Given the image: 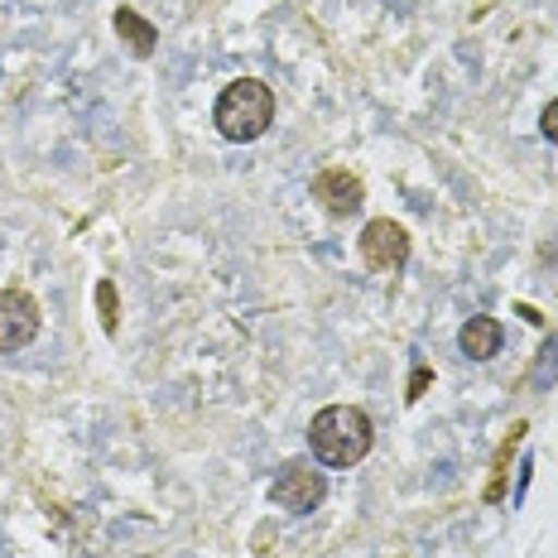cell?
<instances>
[{
  "instance_id": "7a4b0ae2",
  "label": "cell",
  "mask_w": 558,
  "mask_h": 558,
  "mask_svg": "<svg viewBox=\"0 0 558 558\" xmlns=\"http://www.w3.org/2000/svg\"><path fill=\"white\" fill-rule=\"evenodd\" d=\"M217 131H222L231 145H251L270 131L275 121V92L260 83V77H236L222 97H217V111H213Z\"/></svg>"
},
{
  "instance_id": "3957f363",
  "label": "cell",
  "mask_w": 558,
  "mask_h": 558,
  "mask_svg": "<svg viewBox=\"0 0 558 558\" xmlns=\"http://www.w3.org/2000/svg\"><path fill=\"white\" fill-rule=\"evenodd\" d=\"M362 260H366V270L400 275L404 265H410V236H404V227H395L390 217L366 222V231H362Z\"/></svg>"
},
{
  "instance_id": "8fae6325",
  "label": "cell",
  "mask_w": 558,
  "mask_h": 558,
  "mask_svg": "<svg viewBox=\"0 0 558 558\" xmlns=\"http://www.w3.org/2000/svg\"><path fill=\"white\" fill-rule=\"evenodd\" d=\"M539 131L558 145V101H549V107H544V116H539Z\"/></svg>"
},
{
  "instance_id": "6da1fadb",
  "label": "cell",
  "mask_w": 558,
  "mask_h": 558,
  "mask_svg": "<svg viewBox=\"0 0 558 558\" xmlns=\"http://www.w3.org/2000/svg\"><path fill=\"white\" fill-rule=\"evenodd\" d=\"M376 444V424L356 404H332L308 424V448L323 468H356Z\"/></svg>"
},
{
  "instance_id": "8992f818",
  "label": "cell",
  "mask_w": 558,
  "mask_h": 558,
  "mask_svg": "<svg viewBox=\"0 0 558 558\" xmlns=\"http://www.w3.org/2000/svg\"><path fill=\"white\" fill-rule=\"evenodd\" d=\"M313 197H318L332 217H352L356 207H362V179H356L352 169H323L318 179H313Z\"/></svg>"
},
{
  "instance_id": "52a82bcc",
  "label": "cell",
  "mask_w": 558,
  "mask_h": 558,
  "mask_svg": "<svg viewBox=\"0 0 558 558\" xmlns=\"http://www.w3.org/2000/svg\"><path fill=\"white\" fill-rule=\"evenodd\" d=\"M501 337H506V328L496 318H468L458 332V347L472 356V362H486V356L501 352Z\"/></svg>"
},
{
  "instance_id": "30bf717a",
  "label": "cell",
  "mask_w": 558,
  "mask_h": 558,
  "mask_svg": "<svg viewBox=\"0 0 558 558\" xmlns=\"http://www.w3.org/2000/svg\"><path fill=\"white\" fill-rule=\"evenodd\" d=\"M97 308H101V328H107V332L121 328V304H116V284H111V279H101V284H97Z\"/></svg>"
},
{
  "instance_id": "7c38bea8",
  "label": "cell",
  "mask_w": 558,
  "mask_h": 558,
  "mask_svg": "<svg viewBox=\"0 0 558 558\" xmlns=\"http://www.w3.org/2000/svg\"><path fill=\"white\" fill-rule=\"evenodd\" d=\"M428 386V371H414V386H410V400H418V390Z\"/></svg>"
},
{
  "instance_id": "9c48e42d",
  "label": "cell",
  "mask_w": 558,
  "mask_h": 558,
  "mask_svg": "<svg viewBox=\"0 0 558 558\" xmlns=\"http://www.w3.org/2000/svg\"><path fill=\"white\" fill-rule=\"evenodd\" d=\"M520 438H525V424H515L510 428V438L501 444V452H496V476H492V486H486V501H501V482H506V462H510V452L520 448Z\"/></svg>"
},
{
  "instance_id": "5b68a950",
  "label": "cell",
  "mask_w": 558,
  "mask_h": 558,
  "mask_svg": "<svg viewBox=\"0 0 558 558\" xmlns=\"http://www.w3.org/2000/svg\"><path fill=\"white\" fill-rule=\"evenodd\" d=\"M270 496L284 510H294V515H308V510H318V501L328 496V482H323V472L304 468V462H289V468L275 476Z\"/></svg>"
},
{
  "instance_id": "277c9868",
  "label": "cell",
  "mask_w": 558,
  "mask_h": 558,
  "mask_svg": "<svg viewBox=\"0 0 558 558\" xmlns=\"http://www.w3.org/2000/svg\"><path fill=\"white\" fill-rule=\"evenodd\" d=\"M39 304L25 289H0V352H20L39 337Z\"/></svg>"
},
{
  "instance_id": "ba28073f",
  "label": "cell",
  "mask_w": 558,
  "mask_h": 558,
  "mask_svg": "<svg viewBox=\"0 0 558 558\" xmlns=\"http://www.w3.org/2000/svg\"><path fill=\"white\" fill-rule=\"evenodd\" d=\"M116 34H121L125 49H131L135 58H149V53L159 49V29L149 25V20L140 15V10H125V5L116 10Z\"/></svg>"
}]
</instances>
